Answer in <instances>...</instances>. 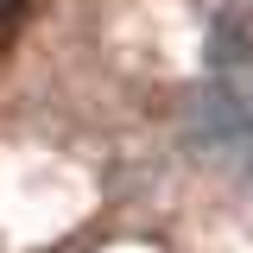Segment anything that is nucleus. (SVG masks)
<instances>
[{"label":"nucleus","mask_w":253,"mask_h":253,"mask_svg":"<svg viewBox=\"0 0 253 253\" xmlns=\"http://www.w3.org/2000/svg\"><path fill=\"white\" fill-rule=\"evenodd\" d=\"M247 177H253V158H247Z\"/></svg>","instance_id":"nucleus-1"}]
</instances>
